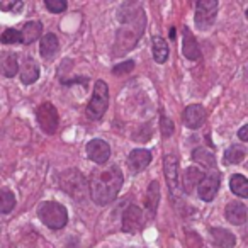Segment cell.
Instances as JSON below:
<instances>
[{
    "mask_svg": "<svg viewBox=\"0 0 248 248\" xmlns=\"http://www.w3.org/2000/svg\"><path fill=\"white\" fill-rule=\"evenodd\" d=\"M124 177L117 165H102L95 169L89 177V194L97 206H107L116 201L123 187Z\"/></svg>",
    "mask_w": 248,
    "mask_h": 248,
    "instance_id": "6da1fadb",
    "label": "cell"
},
{
    "mask_svg": "<svg viewBox=\"0 0 248 248\" xmlns=\"http://www.w3.org/2000/svg\"><path fill=\"white\" fill-rule=\"evenodd\" d=\"M182 53L187 60L190 62H197L201 58V48L197 45V39L194 38V34L190 32L189 28L182 29Z\"/></svg>",
    "mask_w": 248,
    "mask_h": 248,
    "instance_id": "4fadbf2b",
    "label": "cell"
},
{
    "mask_svg": "<svg viewBox=\"0 0 248 248\" xmlns=\"http://www.w3.org/2000/svg\"><path fill=\"white\" fill-rule=\"evenodd\" d=\"M45 5L49 12H53V14H60V12L66 11L65 0H45Z\"/></svg>",
    "mask_w": 248,
    "mask_h": 248,
    "instance_id": "4dcf8cb0",
    "label": "cell"
},
{
    "mask_svg": "<svg viewBox=\"0 0 248 248\" xmlns=\"http://www.w3.org/2000/svg\"><path fill=\"white\" fill-rule=\"evenodd\" d=\"M109 107V87L104 80H97L93 85V93L87 106V114L92 119H100Z\"/></svg>",
    "mask_w": 248,
    "mask_h": 248,
    "instance_id": "5b68a950",
    "label": "cell"
},
{
    "mask_svg": "<svg viewBox=\"0 0 248 248\" xmlns=\"http://www.w3.org/2000/svg\"><path fill=\"white\" fill-rule=\"evenodd\" d=\"M217 4L216 0H199L196 4V16H194V21L199 29H209L214 24L217 16Z\"/></svg>",
    "mask_w": 248,
    "mask_h": 248,
    "instance_id": "52a82bcc",
    "label": "cell"
},
{
    "mask_svg": "<svg viewBox=\"0 0 248 248\" xmlns=\"http://www.w3.org/2000/svg\"><path fill=\"white\" fill-rule=\"evenodd\" d=\"M202 177H204V173L201 172L197 167H189V169H186V172H184V177H182L184 190H186L187 194H192L194 190L197 189L199 182L202 180Z\"/></svg>",
    "mask_w": 248,
    "mask_h": 248,
    "instance_id": "ffe728a7",
    "label": "cell"
},
{
    "mask_svg": "<svg viewBox=\"0 0 248 248\" xmlns=\"http://www.w3.org/2000/svg\"><path fill=\"white\" fill-rule=\"evenodd\" d=\"M19 75H21L22 83H26V85H31L39 78V66L34 62V58L26 56L22 65L19 66Z\"/></svg>",
    "mask_w": 248,
    "mask_h": 248,
    "instance_id": "2e32d148",
    "label": "cell"
},
{
    "mask_svg": "<svg viewBox=\"0 0 248 248\" xmlns=\"http://www.w3.org/2000/svg\"><path fill=\"white\" fill-rule=\"evenodd\" d=\"M22 7H24V4L22 2H2L0 4V11L4 12H21Z\"/></svg>",
    "mask_w": 248,
    "mask_h": 248,
    "instance_id": "1f68e13d",
    "label": "cell"
},
{
    "mask_svg": "<svg viewBox=\"0 0 248 248\" xmlns=\"http://www.w3.org/2000/svg\"><path fill=\"white\" fill-rule=\"evenodd\" d=\"M60 49V39L56 34H53V32H48V34H45V38L41 39V45H39V53H41L43 60H53L56 56V53H58Z\"/></svg>",
    "mask_w": 248,
    "mask_h": 248,
    "instance_id": "ac0fdd59",
    "label": "cell"
},
{
    "mask_svg": "<svg viewBox=\"0 0 248 248\" xmlns=\"http://www.w3.org/2000/svg\"><path fill=\"white\" fill-rule=\"evenodd\" d=\"M121 11H126V16H119V21L123 22V28L117 31V39H116V56H119L121 53L129 51L131 48H135L138 39L145 32V24L146 19L143 14L141 5L138 4H124L121 7Z\"/></svg>",
    "mask_w": 248,
    "mask_h": 248,
    "instance_id": "7a4b0ae2",
    "label": "cell"
},
{
    "mask_svg": "<svg viewBox=\"0 0 248 248\" xmlns=\"http://www.w3.org/2000/svg\"><path fill=\"white\" fill-rule=\"evenodd\" d=\"M38 216L51 230H62L68 223V211L63 204L55 201H46L38 207Z\"/></svg>",
    "mask_w": 248,
    "mask_h": 248,
    "instance_id": "277c9868",
    "label": "cell"
},
{
    "mask_svg": "<svg viewBox=\"0 0 248 248\" xmlns=\"http://www.w3.org/2000/svg\"><path fill=\"white\" fill-rule=\"evenodd\" d=\"M152 51H153V60L156 63H165L169 60V45H167V39H163L162 36H155L152 43Z\"/></svg>",
    "mask_w": 248,
    "mask_h": 248,
    "instance_id": "7402d4cb",
    "label": "cell"
},
{
    "mask_svg": "<svg viewBox=\"0 0 248 248\" xmlns=\"http://www.w3.org/2000/svg\"><path fill=\"white\" fill-rule=\"evenodd\" d=\"M173 123L170 117H167L165 114H162V117H160V131H162V136L163 138H170V136L173 135Z\"/></svg>",
    "mask_w": 248,
    "mask_h": 248,
    "instance_id": "f1b7e54d",
    "label": "cell"
},
{
    "mask_svg": "<svg viewBox=\"0 0 248 248\" xmlns=\"http://www.w3.org/2000/svg\"><path fill=\"white\" fill-rule=\"evenodd\" d=\"M0 39H2V43L4 45H14V43H21V34H19L17 29H5L4 32H2V36H0Z\"/></svg>",
    "mask_w": 248,
    "mask_h": 248,
    "instance_id": "83f0119b",
    "label": "cell"
},
{
    "mask_svg": "<svg viewBox=\"0 0 248 248\" xmlns=\"http://www.w3.org/2000/svg\"><path fill=\"white\" fill-rule=\"evenodd\" d=\"M158 202H160V186H158L156 180H153V182L148 186V190H146V199H145L146 209H148V213L152 214V216H155Z\"/></svg>",
    "mask_w": 248,
    "mask_h": 248,
    "instance_id": "603a6c76",
    "label": "cell"
},
{
    "mask_svg": "<svg viewBox=\"0 0 248 248\" xmlns=\"http://www.w3.org/2000/svg\"><path fill=\"white\" fill-rule=\"evenodd\" d=\"M192 160L196 163H199L204 169H214L216 167V156L213 155V152L206 148H196L192 152Z\"/></svg>",
    "mask_w": 248,
    "mask_h": 248,
    "instance_id": "cb8c5ba5",
    "label": "cell"
},
{
    "mask_svg": "<svg viewBox=\"0 0 248 248\" xmlns=\"http://www.w3.org/2000/svg\"><path fill=\"white\" fill-rule=\"evenodd\" d=\"M219 186H221L219 173L217 172L206 173V175L202 177V180L199 182V186H197V194H199V197L204 202H211V201L216 197L217 190H219Z\"/></svg>",
    "mask_w": 248,
    "mask_h": 248,
    "instance_id": "ba28073f",
    "label": "cell"
},
{
    "mask_svg": "<svg viewBox=\"0 0 248 248\" xmlns=\"http://www.w3.org/2000/svg\"><path fill=\"white\" fill-rule=\"evenodd\" d=\"M145 226V214L138 206L131 204L123 214V231L126 233H138Z\"/></svg>",
    "mask_w": 248,
    "mask_h": 248,
    "instance_id": "8fae6325",
    "label": "cell"
},
{
    "mask_svg": "<svg viewBox=\"0 0 248 248\" xmlns=\"http://www.w3.org/2000/svg\"><path fill=\"white\" fill-rule=\"evenodd\" d=\"M36 119L39 123V128L46 135H55L60 126V114L58 109L51 102H43L36 110Z\"/></svg>",
    "mask_w": 248,
    "mask_h": 248,
    "instance_id": "8992f818",
    "label": "cell"
},
{
    "mask_svg": "<svg viewBox=\"0 0 248 248\" xmlns=\"http://www.w3.org/2000/svg\"><path fill=\"white\" fill-rule=\"evenodd\" d=\"M247 156V150L241 145H231L230 148L224 152V165H236V163L243 162Z\"/></svg>",
    "mask_w": 248,
    "mask_h": 248,
    "instance_id": "484cf974",
    "label": "cell"
},
{
    "mask_svg": "<svg viewBox=\"0 0 248 248\" xmlns=\"http://www.w3.org/2000/svg\"><path fill=\"white\" fill-rule=\"evenodd\" d=\"M85 152H87V156H89L93 163H97V165H100V167H102L104 163L109 162V158H110L109 143L104 141V140H99V138L87 143Z\"/></svg>",
    "mask_w": 248,
    "mask_h": 248,
    "instance_id": "30bf717a",
    "label": "cell"
},
{
    "mask_svg": "<svg viewBox=\"0 0 248 248\" xmlns=\"http://www.w3.org/2000/svg\"><path fill=\"white\" fill-rule=\"evenodd\" d=\"M135 70V62L133 60H128V62L119 63L112 68V75L121 77V75H126V73H131Z\"/></svg>",
    "mask_w": 248,
    "mask_h": 248,
    "instance_id": "f546056e",
    "label": "cell"
},
{
    "mask_svg": "<svg viewBox=\"0 0 248 248\" xmlns=\"http://www.w3.org/2000/svg\"><path fill=\"white\" fill-rule=\"evenodd\" d=\"M170 39H175V28L170 29Z\"/></svg>",
    "mask_w": 248,
    "mask_h": 248,
    "instance_id": "e575fe53",
    "label": "cell"
},
{
    "mask_svg": "<svg viewBox=\"0 0 248 248\" xmlns=\"http://www.w3.org/2000/svg\"><path fill=\"white\" fill-rule=\"evenodd\" d=\"M230 189L233 194H236L238 197H241V199H245V197H248V180L245 175H241V173H234L233 177H231L230 180Z\"/></svg>",
    "mask_w": 248,
    "mask_h": 248,
    "instance_id": "d4e9b609",
    "label": "cell"
},
{
    "mask_svg": "<svg viewBox=\"0 0 248 248\" xmlns=\"http://www.w3.org/2000/svg\"><path fill=\"white\" fill-rule=\"evenodd\" d=\"M163 170H165L167 186H169L172 196L180 192V177H179V160L175 155H167L163 158Z\"/></svg>",
    "mask_w": 248,
    "mask_h": 248,
    "instance_id": "9c48e42d",
    "label": "cell"
},
{
    "mask_svg": "<svg viewBox=\"0 0 248 248\" xmlns=\"http://www.w3.org/2000/svg\"><path fill=\"white\" fill-rule=\"evenodd\" d=\"M16 207V196L12 190L0 189V214L11 213Z\"/></svg>",
    "mask_w": 248,
    "mask_h": 248,
    "instance_id": "4316f807",
    "label": "cell"
},
{
    "mask_svg": "<svg viewBox=\"0 0 248 248\" xmlns=\"http://www.w3.org/2000/svg\"><path fill=\"white\" fill-rule=\"evenodd\" d=\"M19 70V60L17 55L12 51H4L0 53V73L7 78H12V77L17 75Z\"/></svg>",
    "mask_w": 248,
    "mask_h": 248,
    "instance_id": "e0dca14e",
    "label": "cell"
},
{
    "mask_svg": "<svg viewBox=\"0 0 248 248\" xmlns=\"http://www.w3.org/2000/svg\"><path fill=\"white\" fill-rule=\"evenodd\" d=\"M19 34H21V43H24V45H31V43H34L36 39L41 38V34H43L41 22H38V21L26 22V24L22 26L21 31H19Z\"/></svg>",
    "mask_w": 248,
    "mask_h": 248,
    "instance_id": "d6986e66",
    "label": "cell"
},
{
    "mask_svg": "<svg viewBox=\"0 0 248 248\" xmlns=\"http://www.w3.org/2000/svg\"><path fill=\"white\" fill-rule=\"evenodd\" d=\"M224 214H226V219L234 226H241L247 223V206L240 201H233L228 204Z\"/></svg>",
    "mask_w": 248,
    "mask_h": 248,
    "instance_id": "9a60e30c",
    "label": "cell"
},
{
    "mask_svg": "<svg viewBox=\"0 0 248 248\" xmlns=\"http://www.w3.org/2000/svg\"><path fill=\"white\" fill-rule=\"evenodd\" d=\"M201 245H202V241H201V238L197 236L196 233H187V247L189 248H201Z\"/></svg>",
    "mask_w": 248,
    "mask_h": 248,
    "instance_id": "d6a6232c",
    "label": "cell"
},
{
    "mask_svg": "<svg viewBox=\"0 0 248 248\" xmlns=\"http://www.w3.org/2000/svg\"><path fill=\"white\" fill-rule=\"evenodd\" d=\"M152 163V152L145 148L133 150L128 156V165L133 172H143Z\"/></svg>",
    "mask_w": 248,
    "mask_h": 248,
    "instance_id": "5bb4252c",
    "label": "cell"
},
{
    "mask_svg": "<svg viewBox=\"0 0 248 248\" xmlns=\"http://www.w3.org/2000/svg\"><path fill=\"white\" fill-rule=\"evenodd\" d=\"M238 136H240L241 141H247L248 140V126H241V129L238 131Z\"/></svg>",
    "mask_w": 248,
    "mask_h": 248,
    "instance_id": "836d02e7",
    "label": "cell"
},
{
    "mask_svg": "<svg viewBox=\"0 0 248 248\" xmlns=\"http://www.w3.org/2000/svg\"><path fill=\"white\" fill-rule=\"evenodd\" d=\"M182 117H184V124L189 129H199L206 123L207 112L204 109V106H201V104H190V106L186 107Z\"/></svg>",
    "mask_w": 248,
    "mask_h": 248,
    "instance_id": "7c38bea8",
    "label": "cell"
},
{
    "mask_svg": "<svg viewBox=\"0 0 248 248\" xmlns=\"http://www.w3.org/2000/svg\"><path fill=\"white\" fill-rule=\"evenodd\" d=\"M60 187L75 201H83L85 194L89 192L87 179L78 169H68L60 173Z\"/></svg>",
    "mask_w": 248,
    "mask_h": 248,
    "instance_id": "3957f363",
    "label": "cell"
},
{
    "mask_svg": "<svg viewBox=\"0 0 248 248\" xmlns=\"http://www.w3.org/2000/svg\"><path fill=\"white\" fill-rule=\"evenodd\" d=\"M211 234H213L214 245L219 248H233L234 245H236L234 234L230 233L228 230H223V228H213V230H211Z\"/></svg>",
    "mask_w": 248,
    "mask_h": 248,
    "instance_id": "44dd1931",
    "label": "cell"
}]
</instances>
